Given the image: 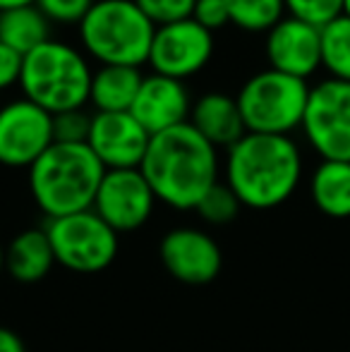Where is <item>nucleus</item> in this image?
Returning a JSON list of instances; mask_svg holds the SVG:
<instances>
[{
	"instance_id": "1",
	"label": "nucleus",
	"mask_w": 350,
	"mask_h": 352,
	"mask_svg": "<svg viewBox=\"0 0 350 352\" xmlns=\"http://www.w3.org/2000/svg\"><path fill=\"white\" fill-rule=\"evenodd\" d=\"M156 201L177 211H195L219 180V148L190 122L151 137L140 166Z\"/></svg>"
},
{
	"instance_id": "2",
	"label": "nucleus",
	"mask_w": 350,
	"mask_h": 352,
	"mask_svg": "<svg viewBox=\"0 0 350 352\" xmlns=\"http://www.w3.org/2000/svg\"><path fill=\"white\" fill-rule=\"evenodd\" d=\"M303 180V153L293 137L248 132L228 148L226 185L240 204L269 211L285 204Z\"/></svg>"
},
{
	"instance_id": "3",
	"label": "nucleus",
	"mask_w": 350,
	"mask_h": 352,
	"mask_svg": "<svg viewBox=\"0 0 350 352\" xmlns=\"http://www.w3.org/2000/svg\"><path fill=\"white\" fill-rule=\"evenodd\" d=\"M103 175L106 168L87 144L53 142L29 168V192L51 221L94 209Z\"/></svg>"
},
{
	"instance_id": "4",
	"label": "nucleus",
	"mask_w": 350,
	"mask_h": 352,
	"mask_svg": "<svg viewBox=\"0 0 350 352\" xmlns=\"http://www.w3.org/2000/svg\"><path fill=\"white\" fill-rule=\"evenodd\" d=\"M91 77L94 70L80 48L48 38L24 56L19 89L24 98L58 116L87 106Z\"/></svg>"
},
{
	"instance_id": "5",
	"label": "nucleus",
	"mask_w": 350,
	"mask_h": 352,
	"mask_svg": "<svg viewBox=\"0 0 350 352\" xmlns=\"http://www.w3.org/2000/svg\"><path fill=\"white\" fill-rule=\"evenodd\" d=\"M77 27L85 53L101 65L149 63L156 27L135 0H96Z\"/></svg>"
},
{
	"instance_id": "6",
	"label": "nucleus",
	"mask_w": 350,
	"mask_h": 352,
	"mask_svg": "<svg viewBox=\"0 0 350 352\" xmlns=\"http://www.w3.org/2000/svg\"><path fill=\"white\" fill-rule=\"evenodd\" d=\"M307 98L309 84L305 79L266 67L248 77L235 101L248 132L290 137L303 127Z\"/></svg>"
},
{
	"instance_id": "7",
	"label": "nucleus",
	"mask_w": 350,
	"mask_h": 352,
	"mask_svg": "<svg viewBox=\"0 0 350 352\" xmlns=\"http://www.w3.org/2000/svg\"><path fill=\"white\" fill-rule=\"evenodd\" d=\"M56 264L75 274H101L118 256V232L94 209L46 223Z\"/></svg>"
},
{
	"instance_id": "8",
	"label": "nucleus",
	"mask_w": 350,
	"mask_h": 352,
	"mask_svg": "<svg viewBox=\"0 0 350 352\" xmlns=\"http://www.w3.org/2000/svg\"><path fill=\"white\" fill-rule=\"evenodd\" d=\"M300 130L322 161L350 163V82L327 77L309 87Z\"/></svg>"
},
{
	"instance_id": "9",
	"label": "nucleus",
	"mask_w": 350,
	"mask_h": 352,
	"mask_svg": "<svg viewBox=\"0 0 350 352\" xmlns=\"http://www.w3.org/2000/svg\"><path fill=\"white\" fill-rule=\"evenodd\" d=\"M211 58H214V32L204 29L192 17L156 27L149 53L151 72L185 82L204 70Z\"/></svg>"
},
{
	"instance_id": "10",
	"label": "nucleus",
	"mask_w": 350,
	"mask_h": 352,
	"mask_svg": "<svg viewBox=\"0 0 350 352\" xmlns=\"http://www.w3.org/2000/svg\"><path fill=\"white\" fill-rule=\"evenodd\" d=\"M53 140V116L29 98H14L0 108V163L32 168Z\"/></svg>"
},
{
	"instance_id": "11",
	"label": "nucleus",
	"mask_w": 350,
	"mask_h": 352,
	"mask_svg": "<svg viewBox=\"0 0 350 352\" xmlns=\"http://www.w3.org/2000/svg\"><path fill=\"white\" fill-rule=\"evenodd\" d=\"M156 197L140 168L106 170L94 199V211L120 235L140 230L151 218Z\"/></svg>"
},
{
	"instance_id": "12",
	"label": "nucleus",
	"mask_w": 350,
	"mask_h": 352,
	"mask_svg": "<svg viewBox=\"0 0 350 352\" xmlns=\"http://www.w3.org/2000/svg\"><path fill=\"white\" fill-rule=\"evenodd\" d=\"M159 256L164 269L187 285H206L221 274L223 254L209 232L199 228H173L161 237Z\"/></svg>"
},
{
	"instance_id": "13",
	"label": "nucleus",
	"mask_w": 350,
	"mask_h": 352,
	"mask_svg": "<svg viewBox=\"0 0 350 352\" xmlns=\"http://www.w3.org/2000/svg\"><path fill=\"white\" fill-rule=\"evenodd\" d=\"M151 135L125 113H94L87 146L96 153L106 170H130L144 161Z\"/></svg>"
},
{
	"instance_id": "14",
	"label": "nucleus",
	"mask_w": 350,
	"mask_h": 352,
	"mask_svg": "<svg viewBox=\"0 0 350 352\" xmlns=\"http://www.w3.org/2000/svg\"><path fill=\"white\" fill-rule=\"evenodd\" d=\"M264 53L269 67L307 82L322 67V34L319 27L285 14L266 32Z\"/></svg>"
},
{
	"instance_id": "15",
	"label": "nucleus",
	"mask_w": 350,
	"mask_h": 352,
	"mask_svg": "<svg viewBox=\"0 0 350 352\" xmlns=\"http://www.w3.org/2000/svg\"><path fill=\"white\" fill-rule=\"evenodd\" d=\"M192 103L195 101H192L185 82L151 72L142 79L140 94H137L130 113L154 137L171 127L190 122Z\"/></svg>"
},
{
	"instance_id": "16",
	"label": "nucleus",
	"mask_w": 350,
	"mask_h": 352,
	"mask_svg": "<svg viewBox=\"0 0 350 352\" xmlns=\"http://www.w3.org/2000/svg\"><path fill=\"white\" fill-rule=\"evenodd\" d=\"M190 125L209 144H214L216 148H226V151L248 135L238 101L223 91H209L197 98L192 103Z\"/></svg>"
},
{
	"instance_id": "17",
	"label": "nucleus",
	"mask_w": 350,
	"mask_h": 352,
	"mask_svg": "<svg viewBox=\"0 0 350 352\" xmlns=\"http://www.w3.org/2000/svg\"><path fill=\"white\" fill-rule=\"evenodd\" d=\"M56 266L46 228H27L5 247V271L19 283L43 280Z\"/></svg>"
},
{
	"instance_id": "18",
	"label": "nucleus",
	"mask_w": 350,
	"mask_h": 352,
	"mask_svg": "<svg viewBox=\"0 0 350 352\" xmlns=\"http://www.w3.org/2000/svg\"><path fill=\"white\" fill-rule=\"evenodd\" d=\"M144 74L140 67L127 65H101L91 77L89 103L96 113H125L132 108L140 94Z\"/></svg>"
},
{
	"instance_id": "19",
	"label": "nucleus",
	"mask_w": 350,
	"mask_h": 352,
	"mask_svg": "<svg viewBox=\"0 0 350 352\" xmlns=\"http://www.w3.org/2000/svg\"><path fill=\"white\" fill-rule=\"evenodd\" d=\"M309 197L324 216L350 218V163L319 161L309 175Z\"/></svg>"
},
{
	"instance_id": "20",
	"label": "nucleus",
	"mask_w": 350,
	"mask_h": 352,
	"mask_svg": "<svg viewBox=\"0 0 350 352\" xmlns=\"http://www.w3.org/2000/svg\"><path fill=\"white\" fill-rule=\"evenodd\" d=\"M48 32H51V22L36 5L0 12V43L14 48L22 56L46 43L51 38Z\"/></svg>"
},
{
	"instance_id": "21",
	"label": "nucleus",
	"mask_w": 350,
	"mask_h": 352,
	"mask_svg": "<svg viewBox=\"0 0 350 352\" xmlns=\"http://www.w3.org/2000/svg\"><path fill=\"white\" fill-rule=\"evenodd\" d=\"M322 34V67L331 79L350 82V17L341 14L319 29Z\"/></svg>"
},
{
	"instance_id": "22",
	"label": "nucleus",
	"mask_w": 350,
	"mask_h": 352,
	"mask_svg": "<svg viewBox=\"0 0 350 352\" xmlns=\"http://www.w3.org/2000/svg\"><path fill=\"white\" fill-rule=\"evenodd\" d=\"M230 24L243 32L266 34L285 17V0H226Z\"/></svg>"
},
{
	"instance_id": "23",
	"label": "nucleus",
	"mask_w": 350,
	"mask_h": 352,
	"mask_svg": "<svg viewBox=\"0 0 350 352\" xmlns=\"http://www.w3.org/2000/svg\"><path fill=\"white\" fill-rule=\"evenodd\" d=\"M240 209H243V204H240V199L235 197V192L230 190L226 182H216V185L201 197V201L197 204L195 211L199 213L201 221L209 223V226H226V223H233L235 218H238Z\"/></svg>"
},
{
	"instance_id": "24",
	"label": "nucleus",
	"mask_w": 350,
	"mask_h": 352,
	"mask_svg": "<svg viewBox=\"0 0 350 352\" xmlns=\"http://www.w3.org/2000/svg\"><path fill=\"white\" fill-rule=\"evenodd\" d=\"M346 0H285V12L295 19L322 29L324 24L333 22L343 14Z\"/></svg>"
},
{
	"instance_id": "25",
	"label": "nucleus",
	"mask_w": 350,
	"mask_h": 352,
	"mask_svg": "<svg viewBox=\"0 0 350 352\" xmlns=\"http://www.w3.org/2000/svg\"><path fill=\"white\" fill-rule=\"evenodd\" d=\"M135 3L154 27H164L180 19H190L197 0H135Z\"/></svg>"
},
{
	"instance_id": "26",
	"label": "nucleus",
	"mask_w": 350,
	"mask_h": 352,
	"mask_svg": "<svg viewBox=\"0 0 350 352\" xmlns=\"http://www.w3.org/2000/svg\"><path fill=\"white\" fill-rule=\"evenodd\" d=\"M89 127H91V116L80 111H65L53 116V140L61 144H87Z\"/></svg>"
},
{
	"instance_id": "27",
	"label": "nucleus",
	"mask_w": 350,
	"mask_h": 352,
	"mask_svg": "<svg viewBox=\"0 0 350 352\" xmlns=\"http://www.w3.org/2000/svg\"><path fill=\"white\" fill-rule=\"evenodd\" d=\"M96 0H36V8L48 17V22L80 24Z\"/></svg>"
},
{
	"instance_id": "28",
	"label": "nucleus",
	"mask_w": 350,
	"mask_h": 352,
	"mask_svg": "<svg viewBox=\"0 0 350 352\" xmlns=\"http://www.w3.org/2000/svg\"><path fill=\"white\" fill-rule=\"evenodd\" d=\"M192 19H195V22H199L204 29H209V32H216V29L230 24L226 0H197L195 12H192Z\"/></svg>"
},
{
	"instance_id": "29",
	"label": "nucleus",
	"mask_w": 350,
	"mask_h": 352,
	"mask_svg": "<svg viewBox=\"0 0 350 352\" xmlns=\"http://www.w3.org/2000/svg\"><path fill=\"white\" fill-rule=\"evenodd\" d=\"M22 65H24L22 53H17L14 48L0 43V91H3V89L14 87V84H19Z\"/></svg>"
},
{
	"instance_id": "30",
	"label": "nucleus",
	"mask_w": 350,
	"mask_h": 352,
	"mask_svg": "<svg viewBox=\"0 0 350 352\" xmlns=\"http://www.w3.org/2000/svg\"><path fill=\"white\" fill-rule=\"evenodd\" d=\"M0 352H27L24 340L17 336V331L0 326Z\"/></svg>"
},
{
	"instance_id": "31",
	"label": "nucleus",
	"mask_w": 350,
	"mask_h": 352,
	"mask_svg": "<svg viewBox=\"0 0 350 352\" xmlns=\"http://www.w3.org/2000/svg\"><path fill=\"white\" fill-rule=\"evenodd\" d=\"M24 5H36V0H0V12L14 8H24Z\"/></svg>"
},
{
	"instance_id": "32",
	"label": "nucleus",
	"mask_w": 350,
	"mask_h": 352,
	"mask_svg": "<svg viewBox=\"0 0 350 352\" xmlns=\"http://www.w3.org/2000/svg\"><path fill=\"white\" fill-rule=\"evenodd\" d=\"M5 271V247L0 245V274Z\"/></svg>"
},
{
	"instance_id": "33",
	"label": "nucleus",
	"mask_w": 350,
	"mask_h": 352,
	"mask_svg": "<svg viewBox=\"0 0 350 352\" xmlns=\"http://www.w3.org/2000/svg\"><path fill=\"white\" fill-rule=\"evenodd\" d=\"M343 14H348L350 17V0H346V5H343Z\"/></svg>"
}]
</instances>
